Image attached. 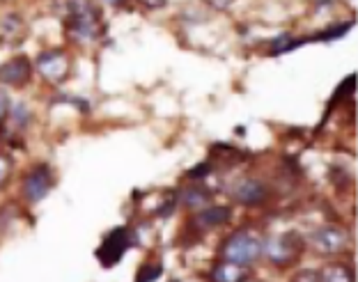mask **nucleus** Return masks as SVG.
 <instances>
[{
	"mask_svg": "<svg viewBox=\"0 0 358 282\" xmlns=\"http://www.w3.org/2000/svg\"><path fill=\"white\" fill-rule=\"evenodd\" d=\"M67 30L80 44L96 42L103 30L101 10L94 0H67Z\"/></svg>",
	"mask_w": 358,
	"mask_h": 282,
	"instance_id": "nucleus-1",
	"label": "nucleus"
},
{
	"mask_svg": "<svg viewBox=\"0 0 358 282\" xmlns=\"http://www.w3.org/2000/svg\"><path fill=\"white\" fill-rule=\"evenodd\" d=\"M259 255H262V239L253 232H234L221 246L223 262L239 264V267H248V264L257 262Z\"/></svg>",
	"mask_w": 358,
	"mask_h": 282,
	"instance_id": "nucleus-2",
	"label": "nucleus"
},
{
	"mask_svg": "<svg viewBox=\"0 0 358 282\" xmlns=\"http://www.w3.org/2000/svg\"><path fill=\"white\" fill-rule=\"evenodd\" d=\"M301 253H303V239L296 232H285L262 241V255H266V260L275 267H292Z\"/></svg>",
	"mask_w": 358,
	"mask_h": 282,
	"instance_id": "nucleus-3",
	"label": "nucleus"
},
{
	"mask_svg": "<svg viewBox=\"0 0 358 282\" xmlns=\"http://www.w3.org/2000/svg\"><path fill=\"white\" fill-rule=\"evenodd\" d=\"M134 241L136 239L131 235V230H127V228L113 230L110 235L103 239V244L99 246V251H96V257H99L101 267H106V269L115 267L122 257H124V253L129 251V248L134 246Z\"/></svg>",
	"mask_w": 358,
	"mask_h": 282,
	"instance_id": "nucleus-4",
	"label": "nucleus"
},
{
	"mask_svg": "<svg viewBox=\"0 0 358 282\" xmlns=\"http://www.w3.org/2000/svg\"><path fill=\"white\" fill-rule=\"evenodd\" d=\"M53 184H55V177L51 172V168L46 163H39L35 168H30V172L26 175V179H23L21 193H23V198H26V202L35 205V202H42L48 193H51Z\"/></svg>",
	"mask_w": 358,
	"mask_h": 282,
	"instance_id": "nucleus-5",
	"label": "nucleus"
},
{
	"mask_svg": "<svg viewBox=\"0 0 358 282\" xmlns=\"http://www.w3.org/2000/svg\"><path fill=\"white\" fill-rule=\"evenodd\" d=\"M349 235L345 228L340 225H324V228L315 230L310 235V244L320 255L329 257V255H338L343 248L347 246Z\"/></svg>",
	"mask_w": 358,
	"mask_h": 282,
	"instance_id": "nucleus-6",
	"label": "nucleus"
},
{
	"mask_svg": "<svg viewBox=\"0 0 358 282\" xmlns=\"http://www.w3.org/2000/svg\"><path fill=\"white\" fill-rule=\"evenodd\" d=\"M35 69L48 80V83L60 85V83H64V80L69 78L71 62L62 51H46V53H42L37 58Z\"/></svg>",
	"mask_w": 358,
	"mask_h": 282,
	"instance_id": "nucleus-7",
	"label": "nucleus"
},
{
	"mask_svg": "<svg viewBox=\"0 0 358 282\" xmlns=\"http://www.w3.org/2000/svg\"><path fill=\"white\" fill-rule=\"evenodd\" d=\"M30 76H32V64L23 55H16V58L0 64V85L21 87L28 83Z\"/></svg>",
	"mask_w": 358,
	"mask_h": 282,
	"instance_id": "nucleus-8",
	"label": "nucleus"
},
{
	"mask_svg": "<svg viewBox=\"0 0 358 282\" xmlns=\"http://www.w3.org/2000/svg\"><path fill=\"white\" fill-rule=\"evenodd\" d=\"M232 195H234V200H237V202H241V205H246V207H257V205L266 202L268 188L264 186L262 181H257V179H241V181L237 184V186H234Z\"/></svg>",
	"mask_w": 358,
	"mask_h": 282,
	"instance_id": "nucleus-9",
	"label": "nucleus"
},
{
	"mask_svg": "<svg viewBox=\"0 0 358 282\" xmlns=\"http://www.w3.org/2000/svg\"><path fill=\"white\" fill-rule=\"evenodd\" d=\"M232 216V209L230 207H207L205 212H200L198 216L193 218V223L198 225L200 230H211V228H218L230 221Z\"/></svg>",
	"mask_w": 358,
	"mask_h": 282,
	"instance_id": "nucleus-10",
	"label": "nucleus"
},
{
	"mask_svg": "<svg viewBox=\"0 0 358 282\" xmlns=\"http://www.w3.org/2000/svg\"><path fill=\"white\" fill-rule=\"evenodd\" d=\"M209 278H211V282H243L248 276H246V271H243V267H239V264L221 262V264H216V267L211 269Z\"/></svg>",
	"mask_w": 358,
	"mask_h": 282,
	"instance_id": "nucleus-11",
	"label": "nucleus"
},
{
	"mask_svg": "<svg viewBox=\"0 0 358 282\" xmlns=\"http://www.w3.org/2000/svg\"><path fill=\"white\" fill-rule=\"evenodd\" d=\"M211 200V193L202 186V184H191L189 188L182 193V202L189 207V209H200V207H207Z\"/></svg>",
	"mask_w": 358,
	"mask_h": 282,
	"instance_id": "nucleus-12",
	"label": "nucleus"
},
{
	"mask_svg": "<svg viewBox=\"0 0 358 282\" xmlns=\"http://www.w3.org/2000/svg\"><path fill=\"white\" fill-rule=\"evenodd\" d=\"M320 282H354V273L345 264H329L320 271Z\"/></svg>",
	"mask_w": 358,
	"mask_h": 282,
	"instance_id": "nucleus-13",
	"label": "nucleus"
},
{
	"mask_svg": "<svg viewBox=\"0 0 358 282\" xmlns=\"http://www.w3.org/2000/svg\"><path fill=\"white\" fill-rule=\"evenodd\" d=\"M3 30H5V35L10 37V35H16V37H26V23H23L19 16H7V19L3 21Z\"/></svg>",
	"mask_w": 358,
	"mask_h": 282,
	"instance_id": "nucleus-14",
	"label": "nucleus"
},
{
	"mask_svg": "<svg viewBox=\"0 0 358 282\" xmlns=\"http://www.w3.org/2000/svg\"><path fill=\"white\" fill-rule=\"evenodd\" d=\"M14 172V161L10 154H5V151H0V188L7 186V181H10V177Z\"/></svg>",
	"mask_w": 358,
	"mask_h": 282,
	"instance_id": "nucleus-15",
	"label": "nucleus"
},
{
	"mask_svg": "<svg viewBox=\"0 0 358 282\" xmlns=\"http://www.w3.org/2000/svg\"><path fill=\"white\" fill-rule=\"evenodd\" d=\"M161 264H148V267H143L141 271H138V278L136 282H154L159 276H161Z\"/></svg>",
	"mask_w": 358,
	"mask_h": 282,
	"instance_id": "nucleus-16",
	"label": "nucleus"
},
{
	"mask_svg": "<svg viewBox=\"0 0 358 282\" xmlns=\"http://www.w3.org/2000/svg\"><path fill=\"white\" fill-rule=\"evenodd\" d=\"M10 110H12V106H10V96H7L5 90H0V122H5V117L10 115Z\"/></svg>",
	"mask_w": 358,
	"mask_h": 282,
	"instance_id": "nucleus-17",
	"label": "nucleus"
},
{
	"mask_svg": "<svg viewBox=\"0 0 358 282\" xmlns=\"http://www.w3.org/2000/svg\"><path fill=\"white\" fill-rule=\"evenodd\" d=\"M292 282H320V273H317V271H310V269H308V271H301V273H296L294 280H292Z\"/></svg>",
	"mask_w": 358,
	"mask_h": 282,
	"instance_id": "nucleus-18",
	"label": "nucleus"
},
{
	"mask_svg": "<svg viewBox=\"0 0 358 282\" xmlns=\"http://www.w3.org/2000/svg\"><path fill=\"white\" fill-rule=\"evenodd\" d=\"M209 7H214V10H230L234 5V0H205Z\"/></svg>",
	"mask_w": 358,
	"mask_h": 282,
	"instance_id": "nucleus-19",
	"label": "nucleus"
},
{
	"mask_svg": "<svg viewBox=\"0 0 358 282\" xmlns=\"http://www.w3.org/2000/svg\"><path fill=\"white\" fill-rule=\"evenodd\" d=\"M141 3L148 7V10H159V7H164L168 0H141Z\"/></svg>",
	"mask_w": 358,
	"mask_h": 282,
	"instance_id": "nucleus-20",
	"label": "nucleus"
},
{
	"mask_svg": "<svg viewBox=\"0 0 358 282\" xmlns=\"http://www.w3.org/2000/svg\"><path fill=\"white\" fill-rule=\"evenodd\" d=\"M103 3H108V5H113V7H122L127 3V0H103Z\"/></svg>",
	"mask_w": 358,
	"mask_h": 282,
	"instance_id": "nucleus-21",
	"label": "nucleus"
}]
</instances>
